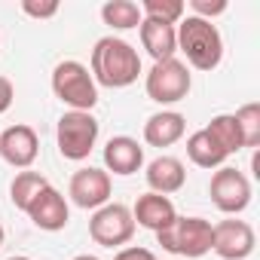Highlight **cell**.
Returning <instances> with one entry per match:
<instances>
[{
	"instance_id": "6da1fadb",
	"label": "cell",
	"mask_w": 260,
	"mask_h": 260,
	"mask_svg": "<svg viewBox=\"0 0 260 260\" xmlns=\"http://www.w3.org/2000/svg\"><path fill=\"white\" fill-rule=\"evenodd\" d=\"M95 86L107 89H125L132 86L141 74V55L132 43L122 37H101L92 49V68H89Z\"/></svg>"
},
{
	"instance_id": "7a4b0ae2",
	"label": "cell",
	"mask_w": 260,
	"mask_h": 260,
	"mask_svg": "<svg viewBox=\"0 0 260 260\" xmlns=\"http://www.w3.org/2000/svg\"><path fill=\"white\" fill-rule=\"evenodd\" d=\"M178 49L187 55V64L196 71H214L223 58V37L220 31L196 16H184L178 22Z\"/></svg>"
},
{
	"instance_id": "3957f363",
	"label": "cell",
	"mask_w": 260,
	"mask_h": 260,
	"mask_svg": "<svg viewBox=\"0 0 260 260\" xmlns=\"http://www.w3.org/2000/svg\"><path fill=\"white\" fill-rule=\"evenodd\" d=\"M52 92L61 104H68L71 110H89L98 104V86L89 74V68L83 61H58L52 71Z\"/></svg>"
},
{
	"instance_id": "277c9868",
	"label": "cell",
	"mask_w": 260,
	"mask_h": 260,
	"mask_svg": "<svg viewBox=\"0 0 260 260\" xmlns=\"http://www.w3.org/2000/svg\"><path fill=\"white\" fill-rule=\"evenodd\" d=\"M98 119L89 110H68L58 119L55 128V141H58V153L71 162H83L89 159L95 141H98Z\"/></svg>"
},
{
	"instance_id": "5b68a950",
	"label": "cell",
	"mask_w": 260,
	"mask_h": 260,
	"mask_svg": "<svg viewBox=\"0 0 260 260\" xmlns=\"http://www.w3.org/2000/svg\"><path fill=\"white\" fill-rule=\"evenodd\" d=\"M159 245L178 257H202L211 251V223L205 217H175L166 230L156 233Z\"/></svg>"
},
{
	"instance_id": "8992f818",
	"label": "cell",
	"mask_w": 260,
	"mask_h": 260,
	"mask_svg": "<svg viewBox=\"0 0 260 260\" xmlns=\"http://www.w3.org/2000/svg\"><path fill=\"white\" fill-rule=\"evenodd\" d=\"M193 77L190 68L181 58H166V61H153V68L144 77V89L147 98L156 104H178L190 95Z\"/></svg>"
},
{
	"instance_id": "52a82bcc",
	"label": "cell",
	"mask_w": 260,
	"mask_h": 260,
	"mask_svg": "<svg viewBox=\"0 0 260 260\" xmlns=\"http://www.w3.org/2000/svg\"><path fill=\"white\" fill-rule=\"evenodd\" d=\"M135 226L138 223L132 217V208L122 202H107V205L95 208V214L89 220V236L101 248H119L125 242H132Z\"/></svg>"
},
{
	"instance_id": "ba28073f",
	"label": "cell",
	"mask_w": 260,
	"mask_h": 260,
	"mask_svg": "<svg viewBox=\"0 0 260 260\" xmlns=\"http://www.w3.org/2000/svg\"><path fill=\"white\" fill-rule=\"evenodd\" d=\"M208 193H211V202L223 214H239V211H245L251 205V181L233 166H220L211 175Z\"/></svg>"
},
{
	"instance_id": "9c48e42d",
	"label": "cell",
	"mask_w": 260,
	"mask_h": 260,
	"mask_svg": "<svg viewBox=\"0 0 260 260\" xmlns=\"http://www.w3.org/2000/svg\"><path fill=\"white\" fill-rule=\"evenodd\" d=\"M110 175L104 169H95V166H86V169H77L71 175V184H68V196L77 208H86V211H95L101 205L110 202Z\"/></svg>"
},
{
	"instance_id": "30bf717a",
	"label": "cell",
	"mask_w": 260,
	"mask_h": 260,
	"mask_svg": "<svg viewBox=\"0 0 260 260\" xmlns=\"http://www.w3.org/2000/svg\"><path fill=\"white\" fill-rule=\"evenodd\" d=\"M257 239H254V230L248 220H220V223H211V251L220 257V260H245L251 257Z\"/></svg>"
},
{
	"instance_id": "8fae6325",
	"label": "cell",
	"mask_w": 260,
	"mask_h": 260,
	"mask_svg": "<svg viewBox=\"0 0 260 260\" xmlns=\"http://www.w3.org/2000/svg\"><path fill=\"white\" fill-rule=\"evenodd\" d=\"M40 153L37 132L25 122H16L0 132V159L10 162L13 169H31Z\"/></svg>"
},
{
	"instance_id": "7c38bea8",
	"label": "cell",
	"mask_w": 260,
	"mask_h": 260,
	"mask_svg": "<svg viewBox=\"0 0 260 260\" xmlns=\"http://www.w3.org/2000/svg\"><path fill=\"white\" fill-rule=\"evenodd\" d=\"M25 214L31 217V223H34L37 230H46V233H58V230H64L68 220H71L68 199H64L52 184H49L46 190H40V196L28 205Z\"/></svg>"
},
{
	"instance_id": "4fadbf2b",
	"label": "cell",
	"mask_w": 260,
	"mask_h": 260,
	"mask_svg": "<svg viewBox=\"0 0 260 260\" xmlns=\"http://www.w3.org/2000/svg\"><path fill=\"white\" fill-rule=\"evenodd\" d=\"M104 166H107V175H135L141 172L144 166V147L135 141V138H128V135H116L104 144Z\"/></svg>"
},
{
	"instance_id": "5bb4252c",
	"label": "cell",
	"mask_w": 260,
	"mask_h": 260,
	"mask_svg": "<svg viewBox=\"0 0 260 260\" xmlns=\"http://www.w3.org/2000/svg\"><path fill=\"white\" fill-rule=\"evenodd\" d=\"M144 178H147L150 193L172 196L187 184V169H184V162L178 156H156L153 162H147Z\"/></svg>"
},
{
	"instance_id": "9a60e30c",
	"label": "cell",
	"mask_w": 260,
	"mask_h": 260,
	"mask_svg": "<svg viewBox=\"0 0 260 260\" xmlns=\"http://www.w3.org/2000/svg\"><path fill=\"white\" fill-rule=\"evenodd\" d=\"M132 217H135V223H141L144 230H153V233H159V230H166L175 217H178V211H175V202L169 199V196H159V193H144V196H138V202L132 205Z\"/></svg>"
},
{
	"instance_id": "2e32d148",
	"label": "cell",
	"mask_w": 260,
	"mask_h": 260,
	"mask_svg": "<svg viewBox=\"0 0 260 260\" xmlns=\"http://www.w3.org/2000/svg\"><path fill=\"white\" fill-rule=\"evenodd\" d=\"M184 132H187V119L178 110H159L144 122V141L150 147H172L184 138Z\"/></svg>"
},
{
	"instance_id": "e0dca14e",
	"label": "cell",
	"mask_w": 260,
	"mask_h": 260,
	"mask_svg": "<svg viewBox=\"0 0 260 260\" xmlns=\"http://www.w3.org/2000/svg\"><path fill=\"white\" fill-rule=\"evenodd\" d=\"M138 34H141V46L147 49V55L153 61L175 58V52H178V31H175V25H162V22L141 19Z\"/></svg>"
},
{
	"instance_id": "ac0fdd59",
	"label": "cell",
	"mask_w": 260,
	"mask_h": 260,
	"mask_svg": "<svg viewBox=\"0 0 260 260\" xmlns=\"http://www.w3.org/2000/svg\"><path fill=\"white\" fill-rule=\"evenodd\" d=\"M187 156L199 169H220L226 162V150L205 132V128H199V132H193L187 138Z\"/></svg>"
},
{
	"instance_id": "d6986e66",
	"label": "cell",
	"mask_w": 260,
	"mask_h": 260,
	"mask_svg": "<svg viewBox=\"0 0 260 260\" xmlns=\"http://www.w3.org/2000/svg\"><path fill=\"white\" fill-rule=\"evenodd\" d=\"M101 19L113 31H128V28H138L144 16H141V7L135 0H107L101 7Z\"/></svg>"
},
{
	"instance_id": "ffe728a7",
	"label": "cell",
	"mask_w": 260,
	"mask_h": 260,
	"mask_svg": "<svg viewBox=\"0 0 260 260\" xmlns=\"http://www.w3.org/2000/svg\"><path fill=\"white\" fill-rule=\"evenodd\" d=\"M49 181L40 175V172H19L10 184V199L19 211H28V205L40 196V190H46Z\"/></svg>"
},
{
	"instance_id": "44dd1931",
	"label": "cell",
	"mask_w": 260,
	"mask_h": 260,
	"mask_svg": "<svg viewBox=\"0 0 260 260\" xmlns=\"http://www.w3.org/2000/svg\"><path fill=\"white\" fill-rule=\"evenodd\" d=\"M205 132L226 150V156H230V153H239V150L245 147L242 132H239V122H236L233 113H217V116H211V122L205 125Z\"/></svg>"
},
{
	"instance_id": "7402d4cb",
	"label": "cell",
	"mask_w": 260,
	"mask_h": 260,
	"mask_svg": "<svg viewBox=\"0 0 260 260\" xmlns=\"http://www.w3.org/2000/svg\"><path fill=\"white\" fill-rule=\"evenodd\" d=\"M187 13V4L184 0H144L141 4V16L150 19V22H162V25H175L184 19Z\"/></svg>"
},
{
	"instance_id": "603a6c76",
	"label": "cell",
	"mask_w": 260,
	"mask_h": 260,
	"mask_svg": "<svg viewBox=\"0 0 260 260\" xmlns=\"http://www.w3.org/2000/svg\"><path fill=\"white\" fill-rule=\"evenodd\" d=\"M233 116H236V122H239V132H242L245 147H257V144H260V104H257V101L242 104Z\"/></svg>"
},
{
	"instance_id": "cb8c5ba5",
	"label": "cell",
	"mask_w": 260,
	"mask_h": 260,
	"mask_svg": "<svg viewBox=\"0 0 260 260\" xmlns=\"http://www.w3.org/2000/svg\"><path fill=\"white\" fill-rule=\"evenodd\" d=\"M190 10H193L196 19L211 22L214 16H223L226 13V0H190Z\"/></svg>"
},
{
	"instance_id": "d4e9b609",
	"label": "cell",
	"mask_w": 260,
	"mask_h": 260,
	"mask_svg": "<svg viewBox=\"0 0 260 260\" xmlns=\"http://www.w3.org/2000/svg\"><path fill=\"white\" fill-rule=\"evenodd\" d=\"M58 4L52 0V4H34V0H25L22 4V13L25 16H31V19H52V16H58Z\"/></svg>"
},
{
	"instance_id": "484cf974",
	"label": "cell",
	"mask_w": 260,
	"mask_h": 260,
	"mask_svg": "<svg viewBox=\"0 0 260 260\" xmlns=\"http://www.w3.org/2000/svg\"><path fill=\"white\" fill-rule=\"evenodd\" d=\"M113 260H156V254H153L150 248H138V245H132V248H122Z\"/></svg>"
},
{
	"instance_id": "4316f807",
	"label": "cell",
	"mask_w": 260,
	"mask_h": 260,
	"mask_svg": "<svg viewBox=\"0 0 260 260\" xmlns=\"http://www.w3.org/2000/svg\"><path fill=\"white\" fill-rule=\"evenodd\" d=\"M13 98H16V89L7 77H0V116H4L10 107H13Z\"/></svg>"
},
{
	"instance_id": "83f0119b",
	"label": "cell",
	"mask_w": 260,
	"mask_h": 260,
	"mask_svg": "<svg viewBox=\"0 0 260 260\" xmlns=\"http://www.w3.org/2000/svg\"><path fill=\"white\" fill-rule=\"evenodd\" d=\"M74 260H101V257H95V254H77Z\"/></svg>"
},
{
	"instance_id": "f1b7e54d",
	"label": "cell",
	"mask_w": 260,
	"mask_h": 260,
	"mask_svg": "<svg viewBox=\"0 0 260 260\" xmlns=\"http://www.w3.org/2000/svg\"><path fill=\"white\" fill-rule=\"evenodd\" d=\"M4 239H7V230H4V223H0V245H4Z\"/></svg>"
},
{
	"instance_id": "f546056e",
	"label": "cell",
	"mask_w": 260,
	"mask_h": 260,
	"mask_svg": "<svg viewBox=\"0 0 260 260\" xmlns=\"http://www.w3.org/2000/svg\"><path fill=\"white\" fill-rule=\"evenodd\" d=\"M7 260H31V257H7Z\"/></svg>"
}]
</instances>
